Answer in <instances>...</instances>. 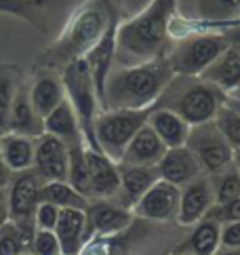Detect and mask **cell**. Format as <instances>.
Segmentation results:
<instances>
[{
	"mask_svg": "<svg viewBox=\"0 0 240 255\" xmlns=\"http://www.w3.org/2000/svg\"><path fill=\"white\" fill-rule=\"evenodd\" d=\"M173 76L171 61L156 59L141 66L124 68L112 74L104 85V102L110 110H141L162 95Z\"/></svg>",
	"mask_w": 240,
	"mask_h": 255,
	"instance_id": "cell-1",
	"label": "cell"
},
{
	"mask_svg": "<svg viewBox=\"0 0 240 255\" xmlns=\"http://www.w3.org/2000/svg\"><path fill=\"white\" fill-rule=\"evenodd\" d=\"M175 0H154L133 21L118 32V47L131 57L152 59L162 49Z\"/></svg>",
	"mask_w": 240,
	"mask_h": 255,
	"instance_id": "cell-2",
	"label": "cell"
},
{
	"mask_svg": "<svg viewBox=\"0 0 240 255\" xmlns=\"http://www.w3.org/2000/svg\"><path fill=\"white\" fill-rule=\"evenodd\" d=\"M152 110H110L95 118V141L108 158L120 160Z\"/></svg>",
	"mask_w": 240,
	"mask_h": 255,
	"instance_id": "cell-3",
	"label": "cell"
},
{
	"mask_svg": "<svg viewBox=\"0 0 240 255\" xmlns=\"http://www.w3.org/2000/svg\"><path fill=\"white\" fill-rule=\"evenodd\" d=\"M63 87H66L72 104L74 112H76L78 121H80V129L82 135L89 137V148L99 150V145L95 141V83L93 76H91L89 63L87 59H72L70 66L66 68V74H63Z\"/></svg>",
	"mask_w": 240,
	"mask_h": 255,
	"instance_id": "cell-4",
	"label": "cell"
},
{
	"mask_svg": "<svg viewBox=\"0 0 240 255\" xmlns=\"http://www.w3.org/2000/svg\"><path fill=\"white\" fill-rule=\"evenodd\" d=\"M186 145L196 156L200 169L211 173V175H217L226 167L232 165L234 150L217 129L215 121L192 127Z\"/></svg>",
	"mask_w": 240,
	"mask_h": 255,
	"instance_id": "cell-5",
	"label": "cell"
},
{
	"mask_svg": "<svg viewBox=\"0 0 240 255\" xmlns=\"http://www.w3.org/2000/svg\"><path fill=\"white\" fill-rule=\"evenodd\" d=\"M226 97L221 89L213 83H192L190 87H183L179 95L171 102V108L175 114H179L190 127L205 125L209 121H215V114L224 106Z\"/></svg>",
	"mask_w": 240,
	"mask_h": 255,
	"instance_id": "cell-6",
	"label": "cell"
},
{
	"mask_svg": "<svg viewBox=\"0 0 240 255\" xmlns=\"http://www.w3.org/2000/svg\"><path fill=\"white\" fill-rule=\"evenodd\" d=\"M40 177L36 173H23L19 175L8 192V220H11L19 234L23 236L25 245H32V236L36 232V209L40 205Z\"/></svg>",
	"mask_w": 240,
	"mask_h": 255,
	"instance_id": "cell-7",
	"label": "cell"
},
{
	"mask_svg": "<svg viewBox=\"0 0 240 255\" xmlns=\"http://www.w3.org/2000/svg\"><path fill=\"white\" fill-rule=\"evenodd\" d=\"M226 53V42L217 36H198L183 42L171 57V68L181 76H192L205 72Z\"/></svg>",
	"mask_w": 240,
	"mask_h": 255,
	"instance_id": "cell-8",
	"label": "cell"
},
{
	"mask_svg": "<svg viewBox=\"0 0 240 255\" xmlns=\"http://www.w3.org/2000/svg\"><path fill=\"white\" fill-rule=\"evenodd\" d=\"M34 169L36 175L44 181H68V173H70L68 145L49 133H42L36 139Z\"/></svg>",
	"mask_w": 240,
	"mask_h": 255,
	"instance_id": "cell-9",
	"label": "cell"
},
{
	"mask_svg": "<svg viewBox=\"0 0 240 255\" xmlns=\"http://www.w3.org/2000/svg\"><path fill=\"white\" fill-rule=\"evenodd\" d=\"M179 196H181V190L177 186H173L164 179H158L137 200L135 211L141 217H147V220L167 222L179 211Z\"/></svg>",
	"mask_w": 240,
	"mask_h": 255,
	"instance_id": "cell-10",
	"label": "cell"
},
{
	"mask_svg": "<svg viewBox=\"0 0 240 255\" xmlns=\"http://www.w3.org/2000/svg\"><path fill=\"white\" fill-rule=\"evenodd\" d=\"M158 169L160 179L169 181L173 186H188L190 181H194L196 177H200V165L196 156L192 154V150L188 145H179V148H167L164 156L160 158V162L156 165Z\"/></svg>",
	"mask_w": 240,
	"mask_h": 255,
	"instance_id": "cell-11",
	"label": "cell"
},
{
	"mask_svg": "<svg viewBox=\"0 0 240 255\" xmlns=\"http://www.w3.org/2000/svg\"><path fill=\"white\" fill-rule=\"evenodd\" d=\"M215 203V194H213V184L211 179L205 177H196L190 181L188 186H183L181 196H179V211L177 217L181 224H196L205 217L211 207Z\"/></svg>",
	"mask_w": 240,
	"mask_h": 255,
	"instance_id": "cell-12",
	"label": "cell"
},
{
	"mask_svg": "<svg viewBox=\"0 0 240 255\" xmlns=\"http://www.w3.org/2000/svg\"><path fill=\"white\" fill-rule=\"evenodd\" d=\"M164 152H167V145L154 133L152 127L145 123L131 139V143L126 145L122 158H120V165L156 167L160 162V158L164 156Z\"/></svg>",
	"mask_w": 240,
	"mask_h": 255,
	"instance_id": "cell-13",
	"label": "cell"
},
{
	"mask_svg": "<svg viewBox=\"0 0 240 255\" xmlns=\"http://www.w3.org/2000/svg\"><path fill=\"white\" fill-rule=\"evenodd\" d=\"M101 32H104V15L95 8H89L76 19L74 28L68 34V40L61 44V55L74 57L85 53L87 49L93 47V42L101 36Z\"/></svg>",
	"mask_w": 240,
	"mask_h": 255,
	"instance_id": "cell-14",
	"label": "cell"
},
{
	"mask_svg": "<svg viewBox=\"0 0 240 255\" xmlns=\"http://www.w3.org/2000/svg\"><path fill=\"white\" fill-rule=\"evenodd\" d=\"M91 196H114L120 190V171L101 150L87 148Z\"/></svg>",
	"mask_w": 240,
	"mask_h": 255,
	"instance_id": "cell-15",
	"label": "cell"
},
{
	"mask_svg": "<svg viewBox=\"0 0 240 255\" xmlns=\"http://www.w3.org/2000/svg\"><path fill=\"white\" fill-rule=\"evenodd\" d=\"M8 133L25 135V137H36V139L44 133V121L34 110L30 102V91H25L23 87L15 89L11 116H8Z\"/></svg>",
	"mask_w": 240,
	"mask_h": 255,
	"instance_id": "cell-16",
	"label": "cell"
},
{
	"mask_svg": "<svg viewBox=\"0 0 240 255\" xmlns=\"http://www.w3.org/2000/svg\"><path fill=\"white\" fill-rule=\"evenodd\" d=\"M44 133L61 139L68 145V150L85 145L80 121H78V116H76V112H74V108H72V104L68 102V99L61 102L47 118H44Z\"/></svg>",
	"mask_w": 240,
	"mask_h": 255,
	"instance_id": "cell-17",
	"label": "cell"
},
{
	"mask_svg": "<svg viewBox=\"0 0 240 255\" xmlns=\"http://www.w3.org/2000/svg\"><path fill=\"white\" fill-rule=\"evenodd\" d=\"M147 125L152 127L154 133L162 139V143L167 145V148H179V145H186L190 129H192L179 114H175L173 110H169V108L152 110L150 118H147Z\"/></svg>",
	"mask_w": 240,
	"mask_h": 255,
	"instance_id": "cell-18",
	"label": "cell"
},
{
	"mask_svg": "<svg viewBox=\"0 0 240 255\" xmlns=\"http://www.w3.org/2000/svg\"><path fill=\"white\" fill-rule=\"evenodd\" d=\"M87 211L80 209H61L59 222L55 226V234L59 239L61 253L66 255H76L82 247V239L87 234Z\"/></svg>",
	"mask_w": 240,
	"mask_h": 255,
	"instance_id": "cell-19",
	"label": "cell"
},
{
	"mask_svg": "<svg viewBox=\"0 0 240 255\" xmlns=\"http://www.w3.org/2000/svg\"><path fill=\"white\" fill-rule=\"evenodd\" d=\"M36 143L32 137L6 133L0 139V160L8 171H27L34 167Z\"/></svg>",
	"mask_w": 240,
	"mask_h": 255,
	"instance_id": "cell-20",
	"label": "cell"
},
{
	"mask_svg": "<svg viewBox=\"0 0 240 255\" xmlns=\"http://www.w3.org/2000/svg\"><path fill=\"white\" fill-rule=\"evenodd\" d=\"M118 171H120V190L124 194V200L131 205H137V200L160 179L156 167L120 165Z\"/></svg>",
	"mask_w": 240,
	"mask_h": 255,
	"instance_id": "cell-21",
	"label": "cell"
},
{
	"mask_svg": "<svg viewBox=\"0 0 240 255\" xmlns=\"http://www.w3.org/2000/svg\"><path fill=\"white\" fill-rule=\"evenodd\" d=\"M30 102L34 106V110L38 112V116L44 121L61 102H66V87L57 78L42 76L30 89Z\"/></svg>",
	"mask_w": 240,
	"mask_h": 255,
	"instance_id": "cell-22",
	"label": "cell"
},
{
	"mask_svg": "<svg viewBox=\"0 0 240 255\" xmlns=\"http://www.w3.org/2000/svg\"><path fill=\"white\" fill-rule=\"evenodd\" d=\"M87 220L93 230H97L101 234H110V232L124 230V228L131 224V213L120 207L110 205V203H97L93 207H89Z\"/></svg>",
	"mask_w": 240,
	"mask_h": 255,
	"instance_id": "cell-23",
	"label": "cell"
},
{
	"mask_svg": "<svg viewBox=\"0 0 240 255\" xmlns=\"http://www.w3.org/2000/svg\"><path fill=\"white\" fill-rule=\"evenodd\" d=\"M207 83H213L219 89H232L240 85V51H226L215 63L202 72Z\"/></svg>",
	"mask_w": 240,
	"mask_h": 255,
	"instance_id": "cell-24",
	"label": "cell"
},
{
	"mask_svg": "<svg viewBox=\"0 0 240 255\" xmlns=\"http://www.w3.org/2000/svg\"><path fill=\"white\" fill-rule=\"evenodd\" d=\"M40 200L53 203L59 209H80V211H89L87 196H82L78 190H74L68 181H44L40 186Z\"/></svg>",
	"mask_w": 240,
	"mask_h": 255,
	"instance_id": "cell-25",
	"label": "cell"
},
{
	"mask_svg": "<svg viewBox=\"0 0 240 255\" xmlns=\"http://www.w3.org/2000/svg\"><path fill=\"white\" fill-rule=\"evenodd\" d=\"M221 243V226L215 220H205L190 239L192 255H215Z\"/></svg>",
	"mask_w": 240,
	"mask_h": 255,
	"instance_id": "cell-26",
	"label": "cell"
},
{
	"mask_svg": "<svg viewBox=\"0 0 240 255\" xmlns=\"http://www.w3.org/2000/svg\"><path fill=\"white\" fill-rule=\"evenodd\" d=\"M68 184L78 190L82 196H91V179H89V165H87V148H72L70 150V173Z\"/></svg>",
	"mask_w": 240,
	"mask_h": 255,
	"instance_id": "cell-27",
	"label": "cell"
},
{
	"mask_svg": "<svg viewBox=\"0 0 240 255\" xmlns=\"http://www.w3.org/2000/svg\"><path fill=\"white\" fill-rule=\"evenodd\" d=\"M211 184H213V194L217 205H226L240 198V173L236 167H226L211 179Z\"/></svg>",
	"mask_w": 240,
	"mask_h": 255,
	"instance_id": "cell-28",
	"label": "cell"
},
{
	"mask_svg": "<svg viewBox=\"0 0 240 255\" xmlns=\"http://www.w3.org/2000/svg\"><path fill=\"white\" fill-rule=\"evenodd\" d=\"M215 125L226 137V141L232 145V150L240 148V112L232 110L230 106H221L215 114Z\"/></svg>",
	"mask_w": 240,
	"mask_h": 255,
	"instance_id": "cell-29",
	"label": "cell"
},
{
	"mask_svg": "<svg viewBox=\"0 0 240 255\" xmlns=\"http://www.w3.org/2000/svg\"><path fill=\"white\" fill-rule=\"evenodd\" d=\"M27 249L23 236L17 230V226L8 220L0 226V255H21Z\"/></svg>",
	"mask_w": 240,
	"mask_h": 255,
	"instance_id": "cell-30",
	"label": "cell"
},
{
	"mask_svg": "<svg viewBox=\"0 0 240 255\" xmlns=\"http://www.w3.org/2000/svg\"><path fill=\"white\" fill-rule=\"evenodd\" d=\"M15 95V80L8 74H0V139L8 133V116Z\"/></svg>",
	"mask_w": 240,
	"mask_h": 255,
	"instance_id": "cell-31",
	"label": "cell"
},
{
	"mask_svg": "<svg viewBox=\"0 0 240 255\" xmlns=\"http://www.w3.org/2000/svg\"><path fill=\"white\" fill-rule=\"evenodd\" d=\"M30 249L34 255H59L61 253V245L55 230H36L32 236V245Z\"/></svg>",
	"mask_w": 240,
	"mask_h": 255,
	"instance_id": "cell-32",
	"label": "cell"
},
{
	"mask_svg": "<svg viewBox=\"0 0 240 255\" xmlns=\"http://www.w3.org/2000/svg\"><path fill=\"white\" fill-rule=\"evenodd\" d=\"M59 213H61L59 207H55L53 203H47V200H40L38 209H36V215H34V222L40 230H55V226L59 222Z\"/></svg>",
	"mask_w": 240,
	"mask_h": 255,
	"instance_id": "cell-33",
	"label": "cell"
},
{
	"mask_svg": "<svg viewBox=\"0 0 240 255\" xmlns=\"http://www.w3.org/2000/svg\"><path fill=\"white\" fill-rule=\"evenodd\" d=\"M211 220L221 222V224H230V222H240V198L232 200V203H226V205H219Z\"/></svg>",
	"mask_w": 240,
	"mask_h": 255,
	"instance_id": "cell-34",
	"label": "cell"
},
{
	"mask_svg": "<svg viewBox=\"0 0 240 255\" xmlns=\"http://www.w3.org/2000/svg\"><path fill=\"white\" fill-rule=\"evenodd\" d=\"M221 245L226 249H240V222L221 226Z\"/></svg>",
	"mask_w": 240,
	"mask_h": 255,
	"instance_id": "cell-35",
	"label": "cell"
},
{
	"mask_svg": "<svg viewBox=\"0 0 240 255\" xmlns=\"http://www.w3.org/2000/svg\"><path fill=\"white\" fill-rule=\"evenodd\" d=\"M207 6H209L207 13L221 17V15H230L236 8H240V0H207Z\"/></svg>",
	"mask_w": 240,
	"mask_h": 255,
	"instance_id": "cell-36",
	"label": "cell"
},
{
	"mask_svg": "<svg viewBox=\"0 0 240 255\" xmlns=\"http://www.w3.org/2000/svg\"><path fill=\"white\" fill-rule=\"evenodd\" d=\"M8 222V194L0 188V226Z\"/></svg>",
	"mask_w": 240,
	"mask_h": 255,
	"instance_id": "cell-37",
	"label": "cell"
},
{
	"mask_svg": "<svg viewBox=\"0 0 240 255\" xmlns=\"http://www.w3.org/2000/svg\"><path fill=\"white\" fill-rule=\"evenodd\" d=\"M226 106H230L232 110H236V112H240V99L238 97H226V102H224Z\"/></svg>",
	"mask_w": 240,
	"mask_h": 255,
	"instance_id": "cell-38",
	"label": "cell"
},
{
	"mask_svg": "<svg viewBox=\"0 0 240 255\" xmlns=\"http://www.w3.org/2000/svg\"><path fill=\"white\" fill-rule=\"evenodd\" d=\"M232 162H234V167L238 169V173H240V148L238 150H234V158H232Z\"/></svg>",
	"mask_w": 240,
	"mask_h": 255,
	"instance_id": "cell-39",
	"label": "cell"
},
{
	"mask_svg": "<svg viewBox=\"0 0 240 255\" xmlns=\"http://www.w3.org/2000/svg\"><path fill=\"white\" fill-rule=\"evenodd\" d=\"M217 255H240V249H228V251L217 253Z\"/></svg>",
	"mask_w": 240,
	"mask_h": 255,
	"instance_id": "cell-40",
	"label": "cell"
},
{
	"mask_svg": "<svg viewBox=\"0 0 240 255\" xmlns=\"http://www.w3.org/2000/svg\"><path fill=\"white\" fill-rule=\"evenodd\" d=\"M2 167H4V165H2V160H0V184H4V181H6V179H4V171H2Z\"/></svg>",
	"mask_w": 240,
	"mask_h": 255,
	"instance_id": "cell-41",
	"label": "cell"
},
{
	"mask_svg": "<svg viewBox=\"0 0 240 255\" xmlns=\"http://www.w3.org/2000/svg\"><path fill=\"white\" fill-rule=\"evenodd\" d=\"M21 255H34V253H21Z\"/></svg>",
	"mask_w": 240,
	"mask_h": 255,
	"instance_id": "cell-42",
	"label": "cell"
},
{
	"mask_svg": "<svg viewBox=\"0 0 240 255\" xmlns=\"http://www.w3.org/2000/svg\"><path fill=\"white\" fill-rule=\"evenodd\" d=\"M238 99H240V89H238Z\"/></svg>",
	"mask_w": 240,
	"mask_h": 255,
	"instance_id": "cell-43",
	"label": "cell"
},
{
	"mask_svg": "<svg viewBox=\"0 0 240 255\" xmlns=\"http://www.w3.org/2000/svg\"><path fill=\"white\" fill-rule=\"evenodd\" d=\"M59 255H66V253H59Z\"/></svg>",
	"mask_w": 240,
	"mask_h": 255,
	"instance_id": "cell-44",
	"label": "cell"
}]
</instances>
